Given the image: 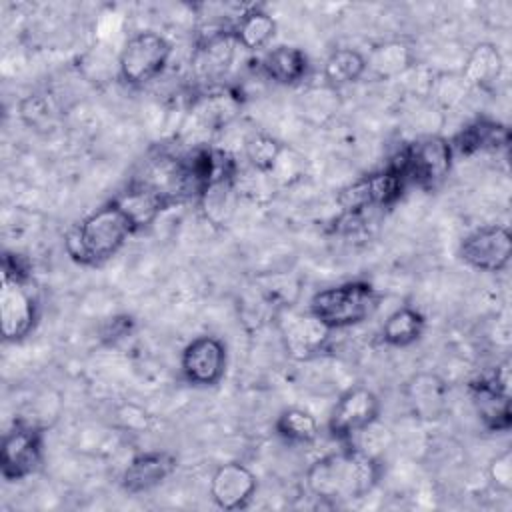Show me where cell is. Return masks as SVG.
Segmentation results:
<instances>
[{
  "mask_svg": "<svg viewBox=\"0 0 512 512\" xmlns=\"http://www.w3.org/2000/svg\"><path fill=\"white\" fill-rule=\"evenodd\" d=\"M380 480L376 456L344 448L314 460L304 476L306 488L320 500L348 502L366 496Z\"/></svg>",
  "mask_w": 512,
  "mask_h": 512,
  "instance_id": "cell-1",
  "label": "cell"
},
{
  "mask_svg": "<svg viewBox=\"0 0 512 512\" xmlns=\"http://www.w3.org/2000/svg\"><path fill=\"white\" fill-rule=\"evenodd\" d=\"M134 232L126 212L112 200L68 230L64 248L72 260L94 266L112 258Z\"/></svg>",
  "mask_w": 512,
  "mask_h": 512,
  "instance_id": "cell-2",
  "label": "cell"
},
{
  "mask_svg": "<svg viewBox=\"0 0 512 512\" xmlns=\"http://www.w3.org/2000/svg\"><path fill=\"white\" fill-rule=\"evenodd\" d=\"M378 308V294L368 282H344L324 288L310 298L308 310L330 330L356 326Z\"/></svg>",
  "mask_w": 512,
  "mask_h": 512,
  "instance_id": "cell-3",
  "label": "cell"
},
{
  "mask_svg": "<svg viewBox=\"0 0 512 512\" xmlns=\"http://www.w3.org/2000/svg\"><path fill=\"white\" fill-rule=\"evenodd\" d=\"M36 298L28 282V274L18 260L4 258L0 288V324L4 340H22L36 324Z\"/></svg>",
  "mask_w": 512,
  "mask_h": 512,
  "instance_id": "cell-4",
  "label": "cell"
},
{
  "mask_svg": "<svg viewBox=\"0 0 512 512\" xmlns=\"http://www.w3.org/2000/svg\"><path fill=\"white\" fill-rule=\"evenodd\" d=\"M130 184L148 190L150 194L160 198L166 208L180 204L188 198H198V190L190 176L186 158H178L166 152L150 156Z\"/></svg>",
  "mask_w": 512,
  "mask_h": 512,
  "instance_id": "cell-5",
  "label": "cell"
},
{
  "mask_svg": "<svg viewBox=\"0 0 512 512\" xmlns=\"http://www.w3.org/2000/svg\"><path fill=\"white\" fill-rule=\"evenodd\" d=\"M452 158L454 152L448 140L440 136H424L408 144L394 162L400 166L406 180L432 190L448 176Z\"/></svg>",
  "mask_w": 512,
  "mask_h": 512,
  "instance_id": "cell-6",
  "label": "cell"
},
{
  "mask_svg": "<svg viewBox=\"0 0 512 512\" xmlns=\"http://www.w3.org/2000/svg\"><path fill=\"white\" fill-rule=\"evenodd\" d=\"M172 54L170 42L156 32H138L128 38L118 56V72L126 84L140 86L156 78Z\"/></svg>",
  "mask_w": 512,
  "mask_h": 512,
  "instance_id": "cell-7",
  "label": "cell"
},
{
  "mask_svg": "<svg viewBox=\"0 0 512 512\" xmlns=\"http://www.w3.org/2000/svg\"><path fill=\"white\" fill-rule=\"evenodd\" d=\"M406 182L408 180L400 166L392 162L388 168L362 176L360 180L344 186L338 192L336 202L342 212H368L374 208H384L400 198Z\"/></svg>",
  "mask_w": 512,
  "mask_h": 512,
  "instance_id": "cell-8",
  "label": "cell"
},
{
  "mask_svg": "<svg viewBox=\"0 0 512 512\" xmlns=\"http://www.w3.org/2000/svg\"><path fill=\"white\" fill-rule=\"evenodd\" d=\"M278 330L288 354L296 360H310L318 356L330 340V328L320 322L310 310L296 312L290 308L280 310Z\"/></svg>",
  "mask_w": 512,
  "mask_h": 512,
  "instance_id": "cell-9",
  "label": "cell"
},
{
  "mask_svg": "<svg viewBox=\"0 0 512 512\" xmlns=\"http://www.w3.org/2000/svg\"><path fill=\"white\" fill-rule=\"evenodd\" d=\"M42 460V434L36 426L16 422L2 438L0 472L6 480H22L30 476Z\"/></svg>",
  "mask_w": 512,
  "mask_h": 512,
  "instance_id": "cell-10",
  "label": "cell"
},
{
  "mask_svg": "<svg viewBox=\"0 0 512 512\" xmlns=\"http://www.w3.org/2000/svg\"><path fill=\"white\" fill-rule=\"evenodd\" d=\"M378 416H380L378 396L364 386H354L338 398L330 414L328 428L334 438L352 440L364 428L378 422Z\"/></svg>",
  "mask_w": 512,
  "mask_h": 512,
  "instance_id": "cell-11",
  "label": "cell"
},
{
  "mask_svg": "<svg viewBox=\"0 0 512 512\" xmlns=\"http://www.w3.org/2000/svg\"><path fill=\"white\" fill-rule=\"evenodd\" d=\"M512 236L506 226H482L460 244V258L480 272H500L510 264Z\"/></svg>",
  "mask_w": 512,
  "mask_h": 512,
  "instance_id": "cell-12",
  "label": "cell"
},
{
  "mask_svg": "<svg viewBox=\"0 0 512 512\" xmlns=\"http://www.w3.org/2000/svg\"><path fill=\"white\" fill-rule=\"evenodd\" d=\"M226 346L216 336H198L184 350L180 368L194 386H216L226 372Z\"/></svg>",
  "mask_w": 512,
  "mask_h": 512,
  "instance_id": "cell-13",
  "label": "cell"
},
{
  "mask_svg": "<svg viewBox=\"0 0 512 512\" xmlns=\"http://www.w3.org/2000/svg\"><path fill=\"white\" fill-rule=\"evenodd\" d=\"M254 472L240 462L218 466L210 478V498L222 510L246 508L256 492Z\"/></svg>",
  "mask_w": 512,
  "mask_h": 512,
  "instance_id": "cell-14",
  "label": "cell"
},
{
  "mask_svg": "<svg viewBox=\"0 0 512 512\" xmlns=\"http://www.w3.org/2000/svg\"><path fill=\"white\" fill-rule=\"evenodd\" d=\"M236 48H240L232 36V30H214L194 50L192 70L198 80H218L230 68Z\"/></svg>",
  "mask_w": 512,
  "mask_h": 512,
  "instance_id": "cell-15",
  "label": "cell"
},
{
  "mask_svg": "<svg viewBox=\"0 0 512 512\" xmlns=\"http://www.w3.org/2000/svg\"><path fill=\"white\" fill-rule=\"evenodd\" d=\"M176 468L174 456L168 452H144L130 460L122 474V488L130 494L152 490L162 484Z\"/></svg>",
  "mask_w": 512,
  "mask_h": 512,
  "instance_id": "cell-16",
  "label": "cell"
},
{
  "mask_svg": "<svg viewBox=\"0 0 512 512\" xmlns=\"http://www.w3.org/2000/svg\"><path fill=\"white\" fill-rule=\"evenodd\" d=\"M236 168L210 178L198 194V202L202 206L206 220L220 228L230 222V218L234 216V210H236V202L240 200L236 194V188H234Z\"/></svg>",
  "mask_w": 512,
  "mask_h": 512,
  "instance_id": "cell-17",
  "label": "cell"
},
{
  "mask_svg": "<svg viewBox=\"0 0 512 512\" xmlns=\"http://www.w3.org/2000/svg\"><path fill=\"white\" fill-rule=\"evenodd\" d=\"M406 400L418 418L436 420L446 408V384L436 374H416L406 384Z\"/></svg>",
  "mask_w": 512,
  "mask_h": 512,
  "instance_id": "cell-18",
  "label": "cell"
},
{
  "mask_svg": "<svg viewBox=\"0 0 512 512\" xmlns=\"http://www.w3.org/2000/svg\"><path fill=\"white\" fill-rule=\"evenodd\" d=\"M470 394L480 420L490 430H506L510 426V396L492 378L470 384Z\"/></svg>",
  "mask_w": 512,
  "mask_h": 512,
  "instance_id": "cell-19",
  "label": "cell"
},
{
  "mask_svg": "<svg viewBox=\"0 0 512 512\" xmlns=\"http://www.w3.org/2000/svg\"><path fill=\"white\" fill-rule=\"evenodd\" d=\"M414 64V52L404 40H386L376 44L366 56V72L380 80H392L406 74Z\"/></svg>",
  "mask_w": 512,
  "mask_h": 512,
  "instance_id": "cell-20",
  "label": "cell"
},
{
  "mask_svg": "<svg viewBox=\"0 0 512 512\" xmlns=\"http://www.w3.org/2000/svg\"><path fill=\"white\" fill-rule=\"evenodd\" d=\"M264 74L280 84H294L304 78L308 70V58L300 48L276 46L268 50L260 62Z\"/></svg>",
  "mask_w": 512,
  "mask_h": 512,
  "instance_id": "cell-21",
  "label": "cell"
},
{
  "mask_svg": "<svg viewBox=\"0 0 512 512\" xmlns=\"http://www.w3.org/2000/svg\"><path fill=\"white\" fill-rule=\"evenodd\" d=\"M502 66H504V60L500 50L490 42H480L470 50L460 74L470 88L472 86L482 88L492 84L500 76Z\"/></svg>",
  "mask_w": 512,
  "mask_h": 512,
  "instance_id": "cell-22",
  "label": "cell"
},
{
  "mask_svg": "<svg viewBox=\"0 0 512 512\" xmlns=\"http://www.w3.org/2000/svg\"><path fill=\"white\" fill-rule=\"evenodd\" d=\"M276 34V22L274 18L258 8L242 12L234 26H232V36L236 44L244 50H260L264 48Z\"/></svg>",
  "mask_w": 512,
  "mask_h": 512,
  "instance_id": "cell-23",
  "label": "cell"
},
{
  "mask_svg": "<svg viewBox=\"0 0 512 512\" xmlns=\"http://www.w3.org/2000/svg\"><path fill=\"white\" fill-rule=\"evenodd\" d=\"M510 134L504 126L494 122H476L464 128L452 142V152L474 154L480 150H500L508 144Z\"/></svg>",
  "mask_w": 512,
  "mask_h": 512,
  "instance_id": "cell-24",
  "label": "cell"
},
{
  "mask_svg": "<svg viewBox=\"0 0 512 512\" xmlns=\"http://www.w3.org/2000/svg\"><path fill=\"white\" fill-rule=\"evenodd\" d=\"M364 74H366V56L352 48H338L324 62V80L334 90L356 82Z\"/></svg>",
  "mask_w": 512,
  "mask_h": 512,
  "instance_id": "cell-25",
  "label": "cell"
},
{
  "mask_svg": "<svg viewBox=\"0 0 512 512\" xmlns=\"http://www.w3.org/2000/svg\"><path fill=\"white\" fill-rule=\"evenodd\" d=\"M118 202V206L126 212V216L130 218V222L134 224L136 230L148 226L150 222H154V218L166 210V204L156 198L154 194H150L148 190L130 184L118 198H114Z\"/></svg>",
  "mask_w": 512,
  "mask_h": 512,
  "instance_id": "cell-26",
  "label": "cell"
},
{
  "mask_svg": "<svg viewBox=\"0 0 512 512\" xmlns=\"http://www.w3.org/2000/svg\"><path fill=\"white\" fill-rule=\"evenodd\" d=\"M426 320L424 316L414 310V308H398L396 312H392L384 326H382V340L390 346H410L412 342H416L422 332H424Z\"/></svg>",
  "mask_w": 512,
  "mask_h": 512,
  "instance_id": "cell-27",
  "label": "cell"
},
{
  "mask_svg": "<svg viewBox=\"0 0 512 512\" xmlns=\"http://www.w3.org/2000/svg\"><path fill=\"white\" fill-rule=\"evenodd\" d=\"M236 110H238V100L234 98V94L224 92V90L208 92V94L200 96L192 106L196 120L204 128H212V130L228 124L234 118Z\"/></svg>",
  "mask_w": 512,
  "mask_h": 512,
  "instance_id": "cell-28",
  "label": "cell"
},
{
  "mask_svg": "<svg viewBox=\"0 0 512 512\" xmlns=\"http://www.w3.org/2000/svg\"><path fill=\"white\" fill-rule=\"evenodd\" d=\"M258 290L262 292L264 300L280 310L292 308V304L300 296V280L290 272H270L256 278Z\"/></svg>",
  "mask_w": 512,
  "mask_h": 512,
  "instance_id": "cell-29",
  "label": "cell"
},
{
  "mask_svg": "<svg viewBox=\"0 0 512 512\" xmlns=\"http://www.w3.org/2000/svg\"><path fill=\"white\" fill-rule=\"evenodd\" d=\"M276 432L290 442H312L318 436L316 418L302 408H286L274 424Z\"/></svg>",
  "mask_w": 512,
  "mask_h": 512,
  "instance_id": "cell-30",
  "label": "cell"
},
{
  "mask_svg": "<svg viewBox=\"0 0 512 512\" xmlns=\"http://www.w3.org/2000/svg\"><path fill=\"white\" fill-rule=\"evenodd\" d=\"M468 90H470V86L464 82L460 72L438 74L428 84V94L432 96L434 104L438 108H444V110H450V108L458 106L466 98Z\"/></svg>",
  "mask_w": 512,
  "mask_h": 512,
  "instance_id": "cell-31",
  "label": "cell"
},
{
  "mask_svg": "<svg viewBox=\"0 0 512 512\" xmlns=\"http://www.w3.org/2000/svg\"><path fill=\"white\" fill-rule=\"evenodd\" d=\"M284 144H280L276 138L266 136V134H254L252 138H248L244 152H246V160L250 166H254L256 170L262 172H270L282 152Z\"/></svg>",
  "mask_w": 512,
  "mask_h": 512,
  "instance_id": "cell-32",
  "label": "cell"
},
{
  "mask_svg": "<svg viewBox=\"0 0 512 512\" xmlns=\"http://www.w3.org/2000/svg\"><path fill=\"white\" fill-rule=\"evenodd\" d=\"M302 172H304V158L284 146L274 168L268 174L278 188V186H288V184L296 182L302 176Z\"/></svg>",
  "mask_w": 512,
  "mask_h": 512,
  "instance_id": "cell-33",
  "label": "cell"
},
{
  "mask_svg": "<svg viewBox=\"0 0 512 512\" xmlns=\"http://www.w3.org/2000/svg\"><path fill=\"white\" fill-rule=\"evenodd\" d=\"M488 478L492 486L500 492H510L512 490V452L504 450L496 458H492L488 466Z\"/></svg>",
  "mask_w": 512,
  "mask_h": 512,
  "instance_id": "cell-34",
  "label": "cell"
}]
</instances>
